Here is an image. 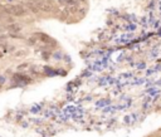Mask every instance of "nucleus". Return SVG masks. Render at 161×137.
Here are the masks:
<instances>
[{
    "mask_svg": "<svg viewBox=\"0 0 161 137\" xmlns=\"http://www.w3.org/2000/svg\"><path fill=\"white\" fill-rule=\"evenodd\" d=\"M36 5H37L39 11L42 10V11L49 13V11H53L55 9V4L52 0H36Z\"/></svg>",
    "mask_w": 161,
    "mask_h": 137,
    "instance_id": "f257e3e1",
    "label": "nucleus"
},
{
    "mask_svg": "<svg viewBox=\"0 0 161 137\" xmlns=\"http://www.w3.org/2000/svg\"><path fill=\"white\" fill-rule=\"evenodd\" d=\"M3 10L15 17H23L25 14V9L22 5H5L3 6Z\"/></svg>",
    "mask_w": 161,
    "mask_h": 137,
    "instance_id": "f03ea898",
    "label": "nucleus"
},
{
    "mask_svg": "<svg viewBox=\"0 0 161 137\" xmlns=\"http://www.w3.org/2000/svg\"><path fill=\"white\" fill-rule=\"evenodd\" d=\"M25 5H26V8H29L33 13H38L39 11L38 8H37V5H36V0H29V2L25 3Z\"/></svg>",
    "mask_w": 161,
    "mask_h": 137,
    "instance_id": "7ed1b4c3",
    "label": "nucleus"
},
{
    "mask_svg": "<svg viewBox=\"0 0 161 137\" xmlns=\"http://www.w3.org/2000/svg\"><path fill=\"white\" fill-rule=\"evenodd\" d=\"M37 37L42 38L40 40H43V42H51V40H49V37H48V35H45V34H42V33H39V34H37Z\"/></svg>",
    "mask_w": 161,
    "mask_h": 137,
    "instance_id": "20e7f679",
    "label": "nucleus"
},
{
    "mask_svg": "<svg viewBox=\"0 0 161 137\" xmlns=\"http://www.w3.org/2000/svg\"><path fill=\"white\" fill-rule=\"evenodd\" d=\"M9 30H11V32H19L20 30V26L17 25V24L15 25H10L9 26Z\"/></svg>",
    "mask_w": 161,
    "mask_h": 137,
    "instance_id": "39448f33",
    "label": "nucleus"
},
{
    "mask_svg": "<svg viewBox=\"0 0 161 137\" xmlns=\"http://www.w3.org/2000/svg\"><path fill=\"white\" fill-rule=\"evenodd\" d=\"M4 83H5V77H4V76H0V88L3 87Z\"/></svg>",
    "mask_w": 161,
    "mask_h": 137,
    "instance_id": "423d86ee",
    "label": "nucleus"
},
{
    "mask_svg": "<svg viewBox=\"0 0 161 137\" xmlns=\"http://www.w3.org/2000/svg\"><path fill=\"white\" fill-rule=\"evenodd\" d=\"M2 57H3V54H2V52H0V58H2Z\"/></svg>",
    "mask_w": 161,
    "mask_h": 137,
    "instance_id": "0eeeda50",
    "label": "nucleus"
}]
</instances>
